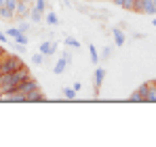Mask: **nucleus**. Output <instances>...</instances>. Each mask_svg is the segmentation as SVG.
Returning a JSON list of instances; mask_svg holds the SVG:
<instances>
[{
  "instance_id": "1",
  "label": "nucleus",
  "mask_w": 156,
  "mask_h": 147,
  "mask_svg": "<svg viewBox=\"0 0 156 147\" xmlns=\"http://www.w3.org/2000/svg\"><path fill=\"white\" fill-rule=\"evenodd\" d=\"M27 78H30V70H27L26 65L19 67V70H15V72H11V74H0V95L19 88Z\"/></svg>"
},
{
  "instance_id": "2",
  "label": "nucleus",
  "mask_w": 156,
  "mask_h": 147,
  "mask_svg": "<svg viewBox=\"0 0 156 147\" xmlns=\"http://www.w3.org/2000/svg\"><path fill=\"white\" fill-rule=\"evenodd\" d=\"M26 63L17 57V55H11V53H6L2 59H0V72L2 74H11L15 72V70H19V67H23Z\"/></svg>"
},
{
  "instance_id": "3",
  "label": "nucleus",
  "mask_w": 156,
  "mask_h": 147,
  "mask_svg": "<svg viewBox=\"0 0 156 147\" xmlns=\"http://www.w3.org/2000/svg\"><path fill=\"white\" fill-rule=\"evenodd\" d=\"M36 88H38V84H36V80H34V78L30 76V78H27L26 82H23V84H21V86L17 88V91H19L21 95H26V97H27V95H30L32 91H36Z\"/></svg>"
},
{
  "instance_id": "4",
  "label": "nucleus",
  "mask_w": 156,
  "mask_h": 147,
  "mask_svg": "<svg viewBox=\"0 0 156 147\" xmlns=\"http://www.w3.org/2000/svg\"><path fill=\"white\" fill-rule=\"evenodd\" d=\"M30 15V9H27V4H26V0H19L17 2V6H15V17H27Z\"/></svg>"
},
{
  "instance_id": "5",
  "label": "nucleus",
  "mask_w": 156,
  "mask_h": 147,
  "mask_svg": "<svg viewBox=\"0 0 156 147\" xmlns=\"http://www.w3.org/2000/svg\"><path fill=\"white\" fill-rule=\"evenodd\" d=\"M38 49H40V53H42V55L47 57V55H53V53H55L57 44H55V42H49V40H47V42H42V44H40Z\"/></svg>"
},
{
  "instance_id": "6",
  "label": "nucleus",
  "mask_w": 156,
  "mask_h": 147,
  "mask_svg": "<svg viewBox=\"0 0 156 147\" xmlns=\"http://www.w3.org/2000/svg\"><path fill=\"white\" fill-rule=\"evenodd\" d=\"M112 36H114V42H116V46H125V32L122 29H112Z\"/></svg>"
},
{
  "instance_id": "7",
  "label": "nucleus",
  "mask_w": 156,
  "mask_h": 147,
  "mask_svg": "<svg viewBox=\"0 0 156 147\" xmlns=\"http://www.w3.org/2000/svg\"><path fill=\"white\" fill-rule=\"evenodd\" d=\"M146 101L156 103V80L154 82H148V95H146Z\"/></svg>"
},
{
  "instance_id": "8",
  "label": "nucleus",
  "mask_w": 156,
  "mask_h": 147,
  "mask_svg": "<svg viewBox=\"0 0 156 147\" xmlns=\"http://www.w3.org/2000/svg\"><path fill=\"white\" fill-rule=\"evenodd\" d=\"M104 80H105V72L99 67V70H95V91H99V86L104 84Z\"/></svg>"
},
{
  "instance_id": "9",
  "label": "nucleus",
  "mask_w": 156,
  "mask_h": 147,
  "mask_svg": "<svg viewBox=\"0 0 156 147\" xmlns=\"http://www.w3.org/2000/svg\"><path fill=\"white\" fill-rule=\"evenodd\" d=\"M27 101H47V97H44V93L40 88H36V91H32L27 95Z\"/></svg>"
},
{
  "instance_id": "10",
  "label": "nucleus",
  "mask_w": 156,
  "mask_h": 147,
  "mask_svg": "<svg viewBox=\"0 0 156 147\" xmlns=\"http://www.w3.org/2000/svg\"><path fill=\"white\" fill-rule=\"evenodd\" d=\"M13 17H15V11L2 4V6H0V19H13Z\"/></svg>"
},
{
  "instance_id": "11",
  "label": "nucleus",
  "mask_w": 156,
  "mask_h": 147,
  "mask_svg": "<svg viewBox=\"0 0 156 147\" xmlns=\"http://www.w3.org/2000/svg\"><path fill=\"white\" fill-rule=\"evenodd\" d=\"M66 67H68V61H66V59L61 57V59H59V61L55 63V67H53V72H55L57 76H59V74H63V72H66Z\"/></svg>"
},
{
  "instance_id": "12",
  "label": "nucleus",
  "mask_w": 156,
  "mask_h": 147,
  "mask_svg": "<svg viewBox=\"0 0 156 147\" xmlns=\"http://www.w3.org/2000/svg\"><path fill=\"white\" fill-rule=\"evenodd\" d=\"M42 15H44V13H42V11H38V9H36V6H34V9H32V11H30V19H32V21H34V23H38V21H40V19H42Z\"/></svg>"
},
{
  "instance_id": "13",
  "label": "nucleus",
  "mask_w": 156,
  "mask_h": 147,
  "mask_svg": "<svg viewBox=\"0 0 156 147\" xmlns=\"http://www.w3.org/2000/svg\"><path fill=\"white\" fill-rule=\"evenodd\" d=\"M21 34H23V32H21L19 27H11V29H6V36H9V38H13V40H17Z\"/></svg>"
},
{
  "instance_id": "14",
  "label": "nucleus",
  "mask_w": 156,
  "mask_h": 147,
  "mask_svg": "<svg viewBox=\"0 0 156 147\" xmlns=\"http://www.w3.org/2000/svg\"><path fill=\"white\" fill-rule=\"evenodd\" d=\"M63 42H66V46H70V49H80V42H78L76 38H72V36H68Z\"/></svg>"
},
{
  "instance_id": "15",
  "label": "nucleus",
  "mask_w": 156,
  "mask_h": 147,
  "mask_svg": "<svg viewBox=\"0 0 156 147\" xmlns=\"http://www.w3.org/2000/svg\"><path fill=\"white\" fill-rule=\"evenodd\" d=\"M44 19H47V23H49V25H57V23H59V19H57V15H55L53 11L47 13V17H44Z\"/></svg>"
},
{
  "instance_id": "16",
  "label": "nucleus",
  "mask_w": 156,
  "mask_h": 147,
  "mask_svg": "<svg viewBox=\"0 0 156 147\" xmlns=\"http://www.w3.org/2000/svg\"><path fill=\"white\" fill-rule=\"evenodd\" d=\"M32 63H34V65H42V63H44V55H42V53L32 55Z\"/></svg>"
},
{
  "instance_id": "17",
  "label": "nucleus",
  "mask_w": 156,
  "mask_h": 147,
  "mask_svg": "<svg viewBox=\"0 0 156 147\" xmlns=\"http://www.w3.org/2000/svg\"><path fill=\"white\" fill-rule=\"evenodd\" d=\"M133 2H135V0H118L116 4L122 6V9H127V11H133Z\"/></svg>"
},
{
  "instance_id": "18",
  "label": "nucleus",
  "mask_w": 156,
  "mask_h": 147,
  "mask_svg": "<svg viewBox=\"0 0 156 147\" xmlns=\"http://www.w3.org/2000/svg\"><path fill=\"white\" fill-rule=\"evenodd\" d=\"M89 50H91V59H93V63L97 65V63H99V53H97V49L91 44V46H89Z\"/></svg>"
},
{
  "instance_id": "19",
  "label": "nucleus",
  "mask_w": 156,
  "mask_h": 147,
  "mask_svg": "<svg viewBox=\"0 0 156 147\" xmlns=\"http://www.w3.org/2000/svg\"><path fill=\"white\" fill-rule=\"evenodd\" d=\"M129 101L137 103V101H144V97H141V93H139V91H133V93H131V97H129Z\"/></svg>"
},
{
  "instance_id": "20",
  "label": "nucleus",
  "mask_w": 156,
  "mask_h": 147,
  "mask_svg": "<svg viewBox=\"0 0 156 147\" xmlns=\"http://www.w3.org/2000/svg\"><path fill=\"white\" fill-rule=\"evenodd\" d=\"M63 97L66 99H76V91H74V88H63Z\"/></svg>"
},
{
  "instance_id": "21",
  "label": "nucleus",
  "mask_w": 156,
  "mask_h": 147,
  "mask_svg": "<svg viewBox=\"0 0 156 147\" xmlns=\"http://www.w3.org/2000/svg\"><path fill=\"white\" fill-rule=\"evenodd\" d=\"M15 42H17L19 46H27V36H26V34H21V36H19V38L15 40Z\"/></svg>"
},
{
  "instance_id": "22",
  "label": "nucleus",
  "mask_w": 156,
  "mask_h": 147,
  "mask_svg": "<svg viewBox=\"0 0 156 147\" xmlns=\"http://www.w3.org/2000/svg\"><path fill=\"white\" fill-rule=\"evenodd\" d=\"M36 9L44 13V11H47V0H36Z\"/></svg>"
},
{
  "instance_id": "23",
  "label": "nucleus",
  "mask_w": 156,
  "mask_h": 147,
  "mask_svg": "<svg viewBox=\"0 0 156 147\" xmlns=\"http://www.w3.org/2000/svg\"><path fill=\"white\" fill-rule=\"evenodd\" d=\"M137 91L141 93V97H144V101H146V95H148V82H146V84H141V86H139Z\"/></svg>"
},
{
  "instance_id": "24",
  "label": "nucleus",
  "mask_w": 156,
  "mask_h": 147,
  "mask_svg": "<svg viewBox=\"0 0 156 147\" xmlns=\"http://www.w3.org/2000/svg\"><path fill=\"white\" fill-rule=\"evenodd\" d=\"M110 55H112V49H110V46H105V49L101 50V55H99V57H104V59H108Z\"/></svg>"
},
{
  "instance_id": "25",
  "label": "nucleus",
  "mask_w": 156,
  "mask_h": 147,
  "mask_svg": "<svg viewBox=\"0 0 156 147\" xmlns=\"http://www.w3.org/2000/svg\"><path fill=\"white\" fill-rule=\"evenodd\" d=\"M17 27H19V29H21V32H27V29H30V23H27V21H23V19H21V23L17 25Z\"/></svg>"
},
{
  "instance_id": "26",
  "label": "nucleus",
  "mask_w": 156,
  "mask_h": 147,
  "mask_svg": "<svg viewBox=\"0 0 156 147\" xmlns=\"http://www.w3.org/2000/svg\"><path fill=\"white\" fill-rule=\"evenodd\" d=\"M6 38H9V36H6L4 32H0V44H6Z\"/></svg>"
},
{
  "instance_id": "27",
  "label": "nucleus",
  "mask_w": 156,
  "mask_h": 147,
  "mask_svg": "<svg viewBox=\"0 0 156 147\" xmlns=\"http://www.w3.org/2000/svg\"><path fill=\"white\" fill-rule=\"evenodd\" d=\"M63 59H66L68 63H72V55H70V53H63Z\"/></svg>"
},
{
  "instance_id": "28",
  "label": "nucleus",
  "mask_w": 156,
  "mask_h": 147,
  "mask_svg": "<svg viewBox=\"0 0 156 147\" xmlns=\"http://www.w3.org/2000/svg\"><path fill=\"white\" fill-rule=\"evenodd\" d=\"M80 88H82V84H80V82H74V91H76V93H78Z\"/></svg>"
},
{
  "instance_id": "29",
  "label": "nucleus",
  "mask_w": 156,
  "mask_h": 147,
  "mask_svg": "<svg viewBox=\"0 0 156 147\" xmlns=\"http://www.w3.org/2000/svg\"><path fill=\"white\" fill-rule=\"evenodd\" d=\"M4 55H6V49H4V46H0V59H2Z\"/></svg>"
},
{
  "instance_id": "30",
  "label": "nucleus",
  "mask_w": 156,
  "mask_h": 147,
  "mask_svg": "<svg viewBox=\"0 0 156 147\" xmlns=\"http://www.w3.org/2000/svg\"><path fill=\"white\" fill-rule=\"evenodd\" d=\"M152 25H154V27H156V17H154V19H152Z\"/></svg>"
},
{
  "instance_id": "31",
  "label": "nucleus",
  "mask_w": 156,
  "mask_h": 147,
  "mask_svg": "<svg viewBox=\"0 0 156 147\" xmlns=\"http://www.w3.org/2000/svg\"><path fill=\"white\" fill-rule=\"evenodd\" d=\"M63 2H66V4H70V0H63Z\"/></svg>"
},
{
  "instance_id": "32",
  "label": "nucleus",
  "mask_w": 156,
  "mask_h": 147,
  "mask_svg": "<svg viewBox=\"0 0 156 147\" xmlns=\"http://www.w3.org/2000/svg\"><path fill=\"white\" fill-rule=\"evenodd\" d=\"M0 6H2V4H0Z\"/></svg>"
},
{
  "instance_id": "33",
  "label": "nucleus",
  "mask_w": 156,
  "mask_h": 147,
  "mask_svg": "<svg viewBox=\"0 0 156 147\" xmlns=\"http://www.w3.org/2000/svg\"><path fill=\"white\" fill-rule=\"evenodd\" d=\"M0 74H2V72H0Z\"/></svg>"
},
{
  "instance_id": "34",
  "label": "nucleus",
  "mask_w": 156,
  "mask_h": 147,
  "mask_svg": "<svg viewBox=\"0 0 156 147\" xmlns=\"http://www.w3.org/2000/svg\"><path fill=\"white\" fill-rule=\"evenodd\" d=\"M26 2H27V0H26Z\"/></svg>"
}]
</instances>
